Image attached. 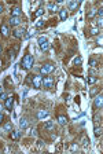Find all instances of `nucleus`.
Returning <instances> with one entry per match:
<instances>
[{
  "mask_svg": "<svg viewBox=\"0 0 103 154\" xmlns=\"http://www.w3.org/2000/svg\"><path fill=\"white\" fill-rule=\"evenodd\" d=\"M21 66H22V69H23V70H29V69L33 66V56L29 54V52L25 54V56L22 58Z\"/></svg>",
  "mask_w": 103,
  "mask_h": 154,
  "instance_id": "1",
  "label": "nucleus"
},
{
  "mask_svg": "<svg viewBox=\"0 0 103 154\" xmlns=\"http://www.w3.org/2000/svg\"><path fill=\"white\" fill-rule=\"evenodd\" d=\"M55 66L52 65V63H44L41 67H40V73L41 74H49L51 72H54Z\"/></svg>",
  "mask_w": 103,
  "mask_h": 154,
  "instance_id": "2",
  "label": "nucleus"
},
{
  "mask_svg": "<svg viewBox=\"0 0 103 154\" xmlns=\"http://www.w3.org/2000/svg\"><path fill=\"white\" fill-rule=\"evenodd\" d=\"M41 85H44V88H49L54 87V78L52 77H43V80H41Z\"/></svg>",
  "mask_w": 103,
  "mask_h": 154,
  "instance_id": "3",
  "label": "nucleus"
},
{
  "mask_svg": "<svg viewBox=\"0 0 103 154\" xmlns=\"http://www.w3.org/2000/svg\"><path fill=\"white\" fill-rule=\"evenodd\" d=\"M26 29L25 28H19V29H15L14 32H12V36L14 37H16V38H22V37H25L26 36Z\"/></svg>",
  "mask_w": 103,
  "mask_h": 154,
  "instance_id": "4",
  "label": "nucleus"
},
{
  "mask_svg": "<svg viewBox=\"0 0 103 154\" xmlns=\"http://www.w3.org/2000/svg\"><path fill=\"white\" fill-rule=\"evenodd\" d=\"M38 44H40V48L43 51H47L49 48V43L47 41V37H44V36L38 37Z\"/></svg>",
  "mask_w": 103,
  "mask_h": 154,
  "instance_id": "5",
  "label": "nucleus"
},
{
  "mask_svg": "<svg viewBox=\"0 0 103 154\" xmlns=\"http://www.w3.org/2000/svg\"><path fill=\"white\" fill-rule=\"evenodd\" d=\"M41 80H43V77L40 76V74H34V76H33L32 85L36 88V89H38V88L41 87Z\"/></svg>",
  "mask_w": 103,
  "mask_h": 154,
  "instance_id": "6",
  "label": "nucleus"
},
{
  "mask_svg": "<svg viewBox=\"0 0 103 154\" xmlns=\"http://www.w3.org/2000/svg\"><path fill=\"white\" fill-rule=\"evenodd\" d=\"M102 103H103V95L99 94L98 96L95 98V100H93V107L95 109H100L102 107Z\"/></svg>",
  "mask_w": 103,
  "mask_h": 154,
  "instance_id": "7",
  "label": "nucleus"
},
{
  "mask_svg": "<svg viewBox=\"0 0 103 154\" xmlns=\"http://www.w3.org/2000/svg\"><path fill=\"white\" fill-rule=\"evenodd\" d=\"M8 23H10V26H18L21 23V18L19 16H10Z\"/></svg>",
  "mask_w": 103,
  "mask_h": 154,
  "instance_id": "8",
  "label": "nucleus"
},
{
  "mask_svg": "<svg viewBox=\"0 0 103 154\" xmlns=\"http://www.w3.org/2000/svg\"><path fill=\"white\" fill-rule=\"evenodd\" d=\"M0 32H1V36L4 38L8 37V34H10V30H8V26L5 25V23H3L1 26H0Z\"/></svg>",
  "mask_w": 103,
  "mask_h": 154,
  "instance_id": "9",
  "label": "nucleus"
},
{
  "mask_svg": "<svg viewBox=\"0 0 103 154\" xmlns=\"http://www.w3.org/2000/svg\"><path fill=\"white\" fill-rule=\"evenodd\" d=\"M4 102H5V103H4L5 109H7V110H11V109H12V104H14V99L11 98V96H7V99H5Z\"/></svg>",
  "mask_w": 103,
  "mask_h": 154,
  "instance_id": "10",
  "label": "nucleus"
},
{
  "mask_svg": "<svg viewBox=\"0 0 103 154\" xmlns=\"http://www.w3.org/2000/svg\"><path fill=\"white\" fill-rule=\"evenodd\" d=\"M22 15V10L19 7H14L11 8V16H21Z\"/></svg>",
  "mask_w": 103,
  "mask_h": 154,
  "instance_id": "11",
  "label": "nucleus"
},
{
  "mask_svg": "<svg viewBox=\"0 0 103 154\" xmlns=\"http://www.w3.org/2000/svg\"><path fill=\"white\" fill-rule=\"evenodd\" d=\"M55 128V124L52 121H47V122H44V129H47V131H52Z\"/></svg>",
  "mask_w": 103,
  "mask_h": 154,
  "instance_id": "12",
  "label": "nucleus"
},
{
  "mask_svg": "<svg viewBox=\"0 0 103 154\" xmlns=\"http://www.w3.org/2000/svg\"><path fill=\"white\" fill-rule=\"evenodd\" d=\"M21 133H22L21 131H12L11 132V139H12V140H18V139L21 138Z\"/></svg>",
  "mask_w": 103,
  "mask_h": 154,
  "instance_id": "13",
  "label": "nucleus"
},
{
  "mask_svg": "<svg viewBox=\"0 0 103 154\" xmlns=\"http://www.w3.org/2000/svg\"><path fill=\"white\" fill-rule=\"evenodd\" d=\"M59 16L62 21H66V18L69 16V14H67V11H66V8H63V10H59Z\"/></svg>",
  "mask_w": 103,
  "mask_h": 154,
  "instance_id": "14",
  "label": "nucleus"
},
{
  "mask_svg": "<svg viewBox=\"0 0 103 154\" xmlns=\"http://www.w3.org/2000/svg\"><path fill=\"white\" fill-rule=\"evenodd\" d=\"M36 116H37V118L41 120V118H44V117H47V116H48V111H47V110H38Z\"/></svg>",
  "mask_w": 103,
  "mask_h": 154,
  "instance_id": "15",
  "label": "nucleus"
},
{
  "mask_svg": "<svg viewBox=\"0 0 103 154\" xmlns=\"http://www.w3.org/2000/svg\"><path fill=\"white\" fill-rule=\"evenodd\" d=\"M3 128H4L5 132H11V131H12V122H11V121H7Z\"/></svg>",
  "mask_w": 103,
  "mask_h": 154,
  "instance_id": "16",
  "label": "nucleus"
},
{
  "mask_svg": "<svg viewBox=\"0 0 103 154\" xmlns=\"http://www.w3.org/2000/svg\"><path fill=\"white\" fill-rule=\"evenodd\" d=\"M27 124H29V122H27V118H25V117L19 120V125H21V128H22V129H25V128H27Z\"/></svg>",
  "mask_w": 103,
  "mask_h": 154,
  "instance_id": "17",
  "label": "nucleus"
},
{
  "mask_svg": "<svg viewBox=\"0 0 103 154\" xmlns=\"http://www.w3.org/2000/svg\"><path fill=\"white\" fill-rule=\"evenodd\" d=\"M58 122H59L60 125H65L66 122H67V117L66 116H58Z\"/></svg>",
  "mask_w": 103,
  "mask_h": 154,
  "instance_id": "18",
  "label": "nucleus"
},
{
  "mask_svg": "<svg viewBox=\"0 0 103 154\" xmlns=\"http://www.w3.org/2000/svg\"><path fill=\"white\" fill-rule=\"evenodd\" d=\"M78 6H80V1H70V3H69V10H76L77 7H78Z\"/></svg>",
  "mask_w": 103,
  "mask_h": 154,
  "instance_id": "19",
  "label": "nucleus"
},
{
  "mask_svg": "<svg viewBox=\"0 0 103 154\" xmlns=\"http://www.w3.org/2000/svg\"><path fill=\"white\" fill-rule=\"evenodd\" d=\"M93 132H95V136H96V138L102 136V126H95Z\"/></svg>",
  "mask_w": 103,
  "mask_h": 154,
  "instance_id": "20",
  "label": "nucleus"
},
{
  "mask_svg": "<svg viewBox=\"0 0 103 154\" xmlns=\"http://www.w3.org/2000/svg\"><path fill=\"white\" fill-rule=\"evenodd\" d=\"M81 144L82 146H88V144H89V139H88L85 135H82L81 136Z\"/></svg>",
  "mask_w": 103,
  "mask_h": 154,
  "instance_id": "21",
  "label": "nucleus"
},
{
  "mask_svg": "<svg viewBox=\"0 0 103 154\" xmlns=\"http://www.w3.org/2000/svg\"><path fill=\"white\" fill-rule=\"evenodd\" d=\"M33 76H34V74H29V76L26 77V80H25V84H27V85H32V81H33Z\"/></svg>",
  "mask_w": 103,
  "mask_h": 154,
  "instance_id": "22",
  "label": "nucleus"
},
{
  "mask_svg": "<svg viewBox=\"0 0 103 154\" xmlns=\"http://www.w3.org/2000/svg\"><path fill=\"white\" fill-rule=\"evenodd\" d=\"M48 8H49L51 11H58V10H59L58 4H54V3H49V4H48Z\"/></svg>",
  "mask_w": 103,
  "mask_h": 154,
  "instance_id": "23",
  "label": "nucleus"
},
{
  "mask_svg": "<svg viewBox=\"0 0 103 154\" xmlns=\"http://www.w3.org/2000/svg\"><path fill=\"white\" fill-rule=\"evenodd\" d=\"M87 81H88V84H93V82H96V81H98V77L91 76V77H88V78H87Z\"/></svg>",
  "mask_w": 103,
  "mask_h": 154,
  "instance_id": "24",
  "label": "nucleus"
},
{
  "mask_svg": "<svg viewBox=\"0 0 103 154\" xmlns=\"http://www.w3.org/2000/svg\"><path fill=\"white\" fill-rule=\"evenodd\" d=\"M43 14H44V8H38V10L34 12V15H33V16H34V18H37V16H41Z\"/></svg>",
  "mask_w": 103,
  "mask_h": 154,
  "instance_id": "25",
  "label": "nucleus"
},
{
  "mask_svg": "<svg viewBox=\"0 0 103 154\" xmlns=\"http://www.w3.org/2000/svg\"><path fill=\"white\" fill-rule=\"evenodd\" d=\"M15 55H16V52L14 51V50H8V58H10V59H14Z\"/></svg>",
  "mask_w": 103,
  "mask_h": 154,
  "instance_id": "26",
  "label": "nucleus"
},
{
  "mask_svg": "<svg viewBox=\"0 0 103 154\" xmlns=\"http://www.w3.org/2000/svg\"><path fill=\"white\" fill-rule=\"evenodd\" d=\"M81 62H82L81 56H76V58H74V63H76V65H81Z\"/></svg>",
  "mask_w": 103,
  "mask_h": 154,
  "instance_id": "27",
  "label": "nucleus"
},
{
  "mask_svg": "<svg viewBox=\"0 0 103 154\" xmlns=\"http://www.w3.org/2000/svg\"><path fill=\"white\" fill-rule=\"evenodd\" d=\"M96 65H98V62H96V60L93 59V58H91V59H89V66H92V67H95Z\"/></svg>",
  "mask_w": 103,
  "mask_h": 154,
  "instance_id": "28",
  "label": "nucleus"
},
{
  "mask_svg": "<svg viewBox=\"0 0 103 154\" xmlns=\"http://www.w3.org/2000/svg\"><path fill=\"white\" fill-rule=\"evenodd\" d=\"M77 148H78V144H77V143H73V144L70 146V150H71V151H76Z\"/></svg>",
  "mask_w": 103,
  "mask_h": 154,
  "instance_id": "29",
  "label": "nucleus"
},
{
  "mask_svg": "<svg viewBox=\"0 0 103 154\" xmlns=\"http://www.w3.org/2000/svg\"><path fill=\"white\" fill-rule=\"evenodd\" d=\"M98 33H99L98 28H93V29H91V34H98Z\"/></svg>",
  "mask_w": 103,
  "mask_h": 154,
  "instance_id": "30",
  "label": "nucleus"
},
{
  "mask_svg": "<svg viewBox=\"0 0 103 154\" xmlns=\"http://www.w3.org/2000/svg\"><path fill=\"white\" fill-rule=\"evenodd\" d=\"M30 135H33V136H37V129H36V128H32V131H30Z\"/></svg>",
  "mask_w": 103,
  "mask_h": 154,
  "instance_id": "31",
  "label": "nucleus"
},
{
  "mask_svg": "<svg viewBox=\"0 0 103 154\" xmlns=\"http://www.w3.org/2000/svg\"><path fill=\"white\" fill-rule=\"evenodd\" d=\"M0 99H1V100H5V99H7V94L1 92V94H0Z\"/></svg>",
  "mask_w": 103,
  "mask_h": 154,
  "instance_id": "32",
  "label": "nucleus"
},
{
  "mask_svg": "<svg viewBox=\"0 0 103 154\" xmlns=\"http://www.w3.org/2000/svg\"><path fill=\"white\" fill-rule=\"evenodd\" d=\"M36 26H37V28L44 26V21H38V22H36Z\"/></svg>",
  "mask_w": 103,
  "mask_h": 154,
  "instance_id": "33",
  "label": "nucleus"
},
{
  "mask_svg": "<svg viewBox=\"0 0 103 154\" xmlns=\"http://www.w3.org/2000/svg\"><path fill=\"white\" fill-rule=\"evenodd\" d=\"M96 92H99V88H93V89H91V95H92V96H93V95H95Z\"/></svg>",
  "mask_w": 103,
  "mask_h": 154,
  "instance_id": "34",
  "label": "nucleus"
},
{
  "mask_svg": "<svg viewBox=\"0 0 103 154\" xmlns=\"http://www.w3.org/2000/svg\"><path fill=\"white\" fill-rule=\"evenodd\" d=\"M95 12H96V10H92L91 12H89V14H88V18H92V16L95 15Z\"/></svg>",
  "mask_w": 103,
  "mask_h": 154,
  "instance_id": "35",
  "label": "nucleus"
},
{
  "mask_svg": "<svg viewBox=\"0 0 103 154\" xmlns=\"http://www.w3.org/2000/svg\"><path fill=\"white\" fill-rule=\"evenodd\" d=\"M37 146H38L40 148L44 147V142H43V140H38V142H37Z\"/></svg>",
  "mask_w": 103,
  "mask_h": 154,
  "instance_id": "36",
  "label": "nucleus"
},
{
  "mask_svg": "<svg viewBox=\"0 0 103 154\" xmlns=\"http://www.w3.org/2000/svg\"><path fill=\"white\" fill-rule=\"evenodd\" d=\"M98 120H100V116H98V113H96L95 117H93V121H95V122H98Z\"/></svg>",
  "mask_w": 103,
  "mask_h": 154,
  "instance_id": "37",
  "label": "nucleus"
},
{
  "mask_svg": "<svg viewBox=\"0 0 103 154\" xmlns=\"http://www.w3.org/2000/svg\"><path fill=\"white\" fill-rule=\"evenodd\" d=\"M102 25H103V21H102V18H99V19H98V26L102 28Z\"/></svg>",
  "mask_w": 103,
  "mask_h": 154,
  "instance_id": "38",
  "label": "nucleus"
},
{
  "mask_svg": "<svg viewBox=\"0 0 103 154\" xmlns=\"http://www.w3.org/2000/svg\"><path fill=\"white\" fill-rule=\"evenodd\" d=\"M14 51H15V52L19 51V44H15V45H14Z\"/></svg>",
  "mask_w": 103,
  "mask_h": 154,
  "instance_id": "39",
  "label": "nucleus"
},
{
  "mask_svg": "<svg viewBox=\"0 0 103 154\" xmlns=\"http://www.w3.org/2000/svg\"><path fill=\"white\" fill-rule=\"evenodd\" d=\"M98 14H99V18H102V15H103V8H99Z\"/></svg>",
  "mask_w": 103,
  "mask_h": 154,
  "instance_id": "40",
  "label": "nucleus"
},
{
  "mask_svg": "<svg viewBox=\"0 0 103 154\" xmlns=\"http://www.w3.org/2000/svg\"><path fill=\"white\" fill-rule=\"evenodd\" d=\"M3 10H4V7H3V4H0V12H3Z\"/></svg>",
  "mask_w": 103,
  "mask_h": 154,
  "instance_id": "41",
  "label": "nucleus"
},
{
  "mask_svg": "<svg viewBox=\"0 0 103 154\" xmlns=\"http://www.w3.org/2000/svg\"><path fill=\"white\" fill-rule=\"evenodd\" d=\"M1 122H3V114L0 113V124H1Z\"/></svg>",
  "mask_w": 103,
  "mask_h": 154,
  "instance_id": "42",
  "label": "nucleus"
},
{
  "mask_svg": "<svg viewBox=\"0 0 103 154\" xmlns=\"http://www.w3.org/2000/svg\"><path fill=\"white\" fill-rule=\"evenodd\" d=\"M3 109H4V106H3V104L0 103V113H1V110H3Z\"/></svg>",
  "mask_w": 103,
  "mask_h": 154,
  "instance_id": "43",
  "label": "nucleus"
},
{
  "mask_svg": "<svg viewBox=\"0 0 103 154\" xmlns=\"http://www.w3.org/2000/svg\"><path fill=\"white\" fill-rule=\"evenodd\" d=\"M3 92V87H1V85H0V94Z\"/></svg>",
  "mask_w": 103,
  "mask_h": 154,
  "instance_id": "44",
  "label": "nucleus"
},
{
  "mask_svg": "<svg viewBox=\"0 0 103 154\" xmlns=\"http://www.w3.org/2000/svg\"><path fill=\"white\" fill-rule=\"evenodd\" d=\"M0 52H1V45H0Z\"/></svg>",
  "mask_w": 103,
  "mask_h": 154,
  "instance_id": "45",
  "label": "nucleus"
}]
</instances>
